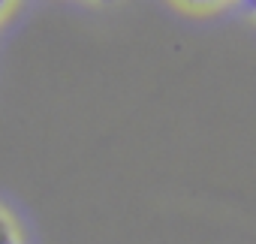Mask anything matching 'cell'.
Wrapping results in <instances>:
<instances>
[{
    "mask_svg": "<svg viewBox=\"0 0 256 244\" xmlns=\"http://www.w3.org/2000/svg\"><path fill=\"white\" fill-rule=\"evenodd\" d=\"M0 244H18L16 229H12V223L6 220V214H4V211H0Z\"/></svg>",
    "mask_w": 256,
    "mask_h": 244,
    "instance_id": "obj_1",
    "label": "cell"
},
{
    "mask_svg": "<svg viewBox=\"0 0 256 244\" xmlns=\"http://www.w3.org/2000/svg\"><path fill=\"white\" fill-rule=\"evenodd\" d=\"M184 4H193V6H211V4H217V0H184Z\"/></svg>",
    "mask_w": 256,
    "mask_h": 244,
    "instance_id": "obj_2",
    "label": "cell"
},
{
    "mask_svg": "<svg viewBox=\"0 0 256 244\" xmlns=\"http://www.w3.org/2000/svg\"><path fill=\"white\" fill-rule=\"evenodd\" d=\"M244 6H247V10H253V12H256V0H244Z\"/></svg>",
    "mask_w": 256,
    "mask_h": 244,
    "instance_id": "obj_3",
    "label": "cell"
},
{
    "mask_svg": "<svg viewBox=\"0 0 256 244\" xmlns=\"http://www.w3.org/2000/svg\"><path fill=\"white\" fill-rule=\"evenodd\" d=\"M10 4H12V0H0V12H4V10H6Z\"/></svg>",
    "mask_w": 256,
    "mask_h": 244,
    "instance_id": "obj_4",
    "label": "cell"
}]
</instances>
